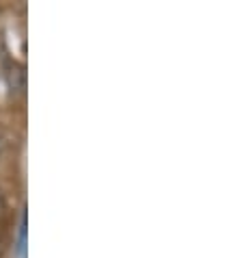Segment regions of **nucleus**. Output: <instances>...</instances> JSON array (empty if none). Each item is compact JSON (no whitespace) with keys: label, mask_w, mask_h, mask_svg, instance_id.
<instances>
[]
</instances>
